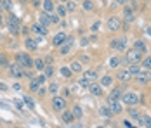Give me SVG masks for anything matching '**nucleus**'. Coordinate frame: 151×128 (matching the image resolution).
<instances>
[{"mask_svg":"<svg viewBox=\"0 0 151 128\" xmlns=\"http://www.w3.org/2000/svg\"><path fill=\"white\" fill-rule=\"evenodd\" d=\"M71 113H73V116H75V119H80V118L83 116V111H82V107H80L78 104L73 106V111H71Z\"/></svg>","mask_w":151,"mask_h":128,"instance_id":"nucleus-28","label":"nucleus"},{"mask_svg":"<svg viewBox=\"0 0 151 128\" xmlns=\"http://www.w3.org/2000/svg\"><path fill=\"white\" fill-rule=\"evenodd\" d=\"M108 107L111 109V113L113 114H120L123 111V107H122V100L120 99H113V97H108Z\"/></svg>","mask_w":151,"mask_h":128,"instance_id":"nucleus-5","label":"nucleus"},{"mask_svg":"<svg viewBox=\"0 0 151 128\" xmlns=\"http://www.w3.org/2000/svg\"><path fill=\"white\" fill-rule=\"evenodd\" d=\"M59 73H61V76H64V78H70V76L73 74V71H71L70 68H66V66H63L59 69Z\"/></svg>","mask_w":151,"mask_h":128,"instance_id":"nucleus-33","label":"nucleus"},{"mask_svg":"<svg viewBox=\"0 0 151 128\" xmlns=\"http://www.w3.org/2000/svg\"><path fill=\"white\" fill-rule=\"evenodd\" d=\"M61 2H68V0H61Z\"/></svg>","mask_w":151,"mask_h":128,"instance_id":"nucleus-56","label":"nucleus"},{"mask_svg":"<svg viewBox=\"0 0 151 128\" xmlns=\"http://www.w3.org/2000/svg\"><path fill=\"white\" fill-rule=\"evenodd\" d=\"M129 113H130V116H132V118H136V119H137V118H139V116H141V114L137 113L136 109H130V111H129Z\"/></svg>","mask_w":151,"mask_h":128,"instance_id":"nucleus-47","label":"nucleus"},{"mask_svg":"<svg viewBox=\"0 0 151 128\" xmlns=\"http://www.w3.org/2000/svg\"><path fill=\"white\" fill-rule=\"evenodd\" d=\"M37 94H38L40 97H44V95H45V94H47V90H45V88H44V87H40V88L37 90Z\"/></svg>","mask_w":151,"mask_h":128,"instance_id":"nucleus-46","label":"nucleus"},{"mask_svg":"<svg viewBox=\"0 0 151 128\" xmlns=\"http://www.w3.org/2000/svg\"><path fill=\"white\" fill-rule=\"evenodd\" d=\"M89 85H91V82H89V80H85L83 76L78 80V87H80V88H89Z\"/></svg>","mask_w":151,"mask_h":128,"instance_id":"nucleus-38","label":"nucleus"},{"mask_svg":"<svg viewBox=\"0 0 151 128\" xmlns=\"http://www.w3.org/2000/svg\"><path fill=\"white\" fill-rule=\"evenodd\" d=\"M134 49H137V50L142 52V54L148 50V49H146V43L142 42V40H136V42H134Z\"/></svg>","mask_w":151,"mask_h":128,"instance_id":"nucleus-25","label":"nucleus"},{"mask_svg":"<svg viewBox=\"0 0 151 128\" xmlns=\"http://www.w3.org/2000/svg\"><path fill=\"white\" fill-rule=\"evenodd\" d=\"M99 114H101V116H104V118H111V116H113L111 109H109L108 106H101V107H99Z\"/></svg>","mask_w":151,"mask_h":128,"instance_id":"nucleus-24","label":"nucleus"},{"mask_svg":"<svg viewBox=\"0 0 151 128\" xmlns=\"http://www.w3.org/2000/svg\"><path fill=\"white\" fill-rule=\"evenodd\" d=\"M58 90H59V85H58L56 82H52V83L49 85V94H54V95H56V94H58Z\"/></svg>","mask_w":151,"mask_h":128,"instance_id":"nucleus-39","label":"nucleus"},{"mask_svg":"<svg viewBox=\"0 0 151 128\" xmlns=\"http://www.w3.org/2000/svg\"><path fill=\"white\" fill-rule=\"evenodd\" d=\"M49 17H50V23H54V24H58L59 23V14H49Z\"/></svg>","mask_w":151,"mask_h":128,"instance_id":"nucleus-43","label":"nucleus"},{"mask_svg":"<svg viewBox=\"0 0 151 128\" xmlns=\"http://www.w3.org/2000/svg\"><path fill=\"white\" fill-rule=\"evenodd\" d=\"M9 73H11V76H14V78H23L24 76V71H23V66L16 61L14 64H9Z\"/></svg>","mask_w":151,"mask_h":128,"instance_id":"nucleus-9","label":"nucleus"},{"mask_svg":"<svg viewBox=\"0 0 151 128\" xmlns=\"http://www.w3.org/2000/svg\"><path fill=\"white\" fill-rule=\"evenodd\" d=\"M120 100H122V104H125V106H136L139 102V95L136 92H123Z\"/></svg>","mask_w":151,"mask_h":128,"instance_id":"nucleus-2","label":"nucleus"},{"mask_svg":"<svg viewBox=\"0 0 151 128\" xmlns=\"http://www.w3.org/2000/svg\"><path fill=\"white\" fill-rule=\"evenodd\" d=\"M89 42H91V40H87V38H82V47H83V45H89Z\"/></svg>","mask_w":151,"mask_h":128,"instance_id":"nucleus-49","label":"nucleus"},{"mask_svg":"<svg viewBox=\"0 0 151 128\" xmlns=\"http://www.w3.org/2000/svg\"><path fill=\"white\" fill-rule=\"evenodd\" d=\"M115 2H116V4H125L127 0H115Z\"/></svg>","mask_w":151,"mask_h":128,"instance_id":"nucleus-53","label":"nucleus"},{"mask_svg":"<svg viewBox=\"0 0 151 128\" xmlns=\"http://www.w3.org/2000/svg\"><path fill=\"white\" fill-rule=\"evenodd\" d=\"M0 64H2V68H9V61H7V57L2 56V54H0Z\"/></svg>","mask_w":151,"mask_h":128,"instance_id":"nucleus-41","label":"nucleus"},{"mask_svg":"<svg viewBox=\"0 0 151 128\" xmlns=\"http://www.w3.org/2000/svg\"><path fill=\"white\" fill-rule=\"evenodd\" d=\"M125 61L129 62V64H139L141 61H142V52H139L137 49H130V50H127V54H125Z\"/></svg>","mask_w":151,"mask_h":128,"instance_id":"nucleus-1","label":"nucleus"},{"mask_svg":"<svg viewBox=\"0 0 151 128\" xmlns=\"http://www.w3.org/2000/svg\"><path fill=\"white\" fill-rule=\"evenodd\" d=\"M2 11H4V9H2V5H0V14H2Z\"/></svg>","mask_w":151,"mask_h":128,"instance_id":"nucleus-55","label":"nucleus"},{"mask_svg":"<svg viewBox=\"0 0 151 128\" xmlns=\"http://www.w3.org/2000/svg\"><path fill=\"white\" fill-rule=\"evenodd\" d=\"M14 106L17 107V109H21V111L24 109V107H23V102H21V100H16V102H14Z\"/></svg>","mask_w":151,"mask_h":128,"instance_id":"nucleus-48","label":"nucleus"},{"mask_svg":"<svg viewBox=\"0 0 151 128\" xmlns=\"http://www.w3.org/2000/svg\"><path fill=\"white\" fill-rule=\"evenodd\" d=\"M89 92H91L94 97H101L103 95V87H101V83H94L92 82L91 85H89Z\"/></svg>","mask_w":151,"mask_h":128,"instance_id":"nucleus-13","label":"nucleus"},{"mask_svg":"<svg viewBox=\"0 0 151 128\" xmlns=\"http://www.w3.org/2000/svg\"><path fill=\"white\" fill-rule=\"evenodd\" d=\"M0 90H7V87L4 85V83H0Z\"/></svg>","mask_w":151,"mask_h":128,"instance_id":"nucleus-51","label":"nucleus"},{"mask_svg":"<svg viewBox=\"0 0 151 128\" xmlns=\"http://www.w3.org/2000/svg\"><path fill=\"white\" fill-rule=\"evenodd\" d=\"M122 62V59L120 57H111L109 61H108V66L109 68H118V64Z\"/></svg>","mask_w":151,"mask_h":128,"instance_id":"nucleus-30","label":"nucleus"},{"mask_svg":"<svg viewBox=\"0 0 151 128\" xmlns=\"http://www.w3.org/2000/svg\"><path fill=\"white\" fill-rule=\"evenodd\" d=\"M16 61L23 66V68H33V61H31V57L28 56V54H24V52H19L17 56H16Z\"/></svg>","mask_w":151,"mask_h":128,"instance_id":"nucleus-7","label":"nucleus"},{"mask_svg":"<svg viewBox=\"0 0 151 128\" xmlns=\"http://www.w3.org/2000/svg\"><path fill=\"white\" fill-rule=\"evenodd\" d=\"M70 66H71L70 69H71V71H73V73H82V64H80L78 61H75V62H71Z\"/></svg>","mask_w":151,"mask_h":128,"instance_id":"nucleus-34","label":"nucleus"},{"mask_svg":"<svg viewBox=\"0 0 151 128\" xmlns=\"http://www.w3.org/2000/svg\"><path fill=\"white\" fill-rule=\"evenodd\" d=\"M148 35H151V28H148Z\"/></svg>","mask_w":151,"mask_h":128,"instance_id":"nucleus-54","label":"nucleus"},{"mask_svg":"<svg viewBox=\"0 0 151 128\" xmlns=\"http://www.w3.org/2000/svg\"><path fill=\"white\" fill-rule=\"evenodd\" d=\"M137 123H139V127L151 128V118L150 116H139V118H137Z\"/></svg>","mask_w":151,"mask_h":128,"instance_id":"nucleus-21","label":"nucleus"},{"mask_svg":"<svg viewBox=\"0 0 151 128\" xmlns=\"http://www.w3.org/2000/svg\"><path fill=\"white\" fill-rule=\"evenodd\" d=\"M52 73H54L52 66H45V76H52Z\"/></svg>","mask_w":151,"mask_h":128,"instance_id":"nucleus-45","label":"nucleus"},{"mask_svg":"<svg viewBox=\"0 0 151 128\" xmlns=\"http://www.w3.org/2000/svg\"><path fill=\"white\" fill-rule=\"evenodd\" d=\"M33 68L38 69V71L45 69V62H44V59H35V61H33Z\"/></svg>","mask_w":151,"mask_h":128,"instance_id":"nucleus-26","label":"nucleus"},{"mask_svg":"<svg viewBox=\"0 0 151 128\" xmlns=\"http://www.w3.org/2000/svg\"><path fill=\"white\" fill-rule=\"evenodd\" d=\"M83 11H87V12L94 11V2L92 0H83Z\"/></svg>","mask_w":151,"mask_h":128,"instance_id":"nucleus-35","label":"nucleus"},{"mask_svg":"<svg viewBox=\"0 0 151 128\" xmlns=\"http://www.w3.org/2000/svg\"><path fill=\"white\" fill-rule=\"evenodd\" d=\"M0 5L4 11H11L12 9V0H0Z\"/></svg>","mask_w":151,"mask_h":128,"instance_id":"nucleus-31","label":"nucleus"},{"mask_svg":"<svg viewBox=\"0 0 151 128\" xmlns=\"http://www.w3.org/2000/svg\"><path fill=\"white\" fill-rule=\"evenodd\" d=\"M31 29H33L35 33H38L40 36H45L47 33H49V31H47V26H44V24H33Z\"/></svg>","mask_w":151,"mask_h":128,"instance_id":"nucleus-19","label":"nucleus"},{"mask_svg":"<svg viewBox=\"0 0 151 128\" xmlns=\"http://www.w3.org/2000/svg\"><path fill=\"white\" fill-rule=\"evenodd\" d=\"M122 94H123V88H120V87H116V88H113L111 92H109V95L108 97H113V99H120Z\"/></svg>","mask_w":151,"mask_h":128,"instance_id":"nucleus-23","label":"nucleus"},{"mask_svg":"<svg viewBox=\"0 0 151 128\" xmlns=\"http://www.w3.org/2000/svg\"><path fill=\"white\" fill-rule=\"evenodd\" d=\"M106 26H108V29L111 31V33H116V31H120L122 29V21L116 17V16H109L108 17V21H106Z\"/></svg>","mask_w":151,"mask_h":128,"instance_id":"nucleus-4","label":"nucleus"},{"mask_svg":"<svg viewBox=\"0 0 151 128\" xmlns=\"http://www.w3.org/2000/svg\"><path fill=\"white\" fill-rule=\"evenodd\" d=\"M7 26H9V31H11L12 35H17V33L21 31V23H19V19H17L14 14L7 16Z\"/></svg>","mask_w":151,"mask_h":128,"instance_id":"nucleus-3","label":"nucleus"},{"mask_svg":"<svg viewBox=\"0 0 151 128\" xmlns=\"http://www.w3.org/2000/svg\"><path fill=\"white\" fill-rule=\"evenodd\" d=\"M64 107H66V100H64V97L54 95V97H52V109H54V111H64Z\"/></svg>","mask_w":151,"mask_h":128,"instance_id":"nucleus-11","label":"nucleus"},{"mask_svg":"<svg viewBox=\"0 0 151 128\" xmlns=\"http://www.w3.org/2000/svg\"><path fill=\"white\" fill-rule=\"evenodd\" d=\"M130 78H132V74L127 71V69H120V71L116 73V80H120L122 83H127V82H130Z\"/></svg>","mask_w":151,"mask_h":128,"instance_id":"nucleus-15","label":"nucleus"},{"mask_svg":"<svg viewBox=\"0 0 151 128\" xmlns=\"http://www.w3.org/2000/svg\"><path fill=\"white\" fill-rule=\"evenodd\" d=\"M127 71L130 73V74H132V76H136L137 73L141 71V68H139V66H137V64H132V66H129V68H127Z\"/></svg>","mask_w":151,"mask_h":128,"instance_id":"nucleus-37","label":"nucleus"},{"mask_svg":"<svg viewBox=\"0 0 151 128\" xmlns=\"http://www.w3.org/2000/svg\"><path fill=\"white\" fill-rule=\"evenodd\" d=\"M40 24H44V26H49V24H50L49 12H45V11H42V12H40Z\"/></svg>","mask_w":151,"mask_h":128,"instance_id":"nucleus-22","label":"nucleus"},{"mask_svg":"<svg viewBox=\"0 0 151 128\" xmlns=\"http://www.w3.org/2000/svg\"><path fill=\"white\" fill-rule=\"evenodd\" d=\"M66 7H63V5H58V14H59V17H64L66 16Z\"/></svg>","mask_w":151,"mask_h":128,"instance_id":"nucleus-42","label":"nucleus"},{"mask_svg":"<svg viewBox=\"0 0 151 128\" xmlns=\"http://www.w3.org/2000/svg\"><path fill=\"white\" fill-rule=\"evenodd\" d=\"M66 36H68V35H66V33H63V31H61V33H56V35H54V38H52L54 47H59L61 43L66 40Z\"/></svg>","mask_w":151,"mask_h":128,"instance_id":"nucleus-17","label":"nucleus"},{"mask_svg":"<svg viewBox=\"0 0 151 128\" xmlns=\"http://www.w3.org/2000/svg\"><path fill=\"white\" fill-rule=\"evenodd\" d=\"M71 45H73V36H66V40L61 43V56H66V54H70V50H71Z\"/></svg>","mask_w":151,"mask_h":128,"instance_id":"nucleus-12","label":"nucleus"},{"mask_svg":"<svg viewBox=\"0 0 151 128\" xmlns=\"http://www.w3.org/2000/svg\"><path fill=\"white\" fill-rule=\"evenodd\" d=\"M99 28H101V21H96V23H94V24L91 26V29H92V31H97Z\"/></svg>","mask_w":151,"mask_h":128,"instance_id":"nucleus-44","label":"nucleus"},{"mask_svg":"<svg viewBox=\"0 0 151 128\" xmlns=\"http://www.w3.org/2000/svg\"><path fill=\"white\" fill-rule=\"evenodd\" d=\"M83 78H85V80H89V82H96V80H97V71H96V69H87V71L83 73Z\"/></svg>","mask_w":151,"mask_h":128,"instance_id":"nucleus-20","label":"nucleus"},{"mask_svg":"<svg viewBox=\"0 0 151 128\" xmlns=\"http://www.w3.org/2000/svg\"><path fill=\"white\" fill-rule=\"evenodd\" d=\"M136 82L139 83V85H148L151 82V71H148V69H141V71L136 74Z\"/></svg>","mask_w":151,"mask_h":128,"instance_id":"nucleus-8","label":"nucleus"},{"mask_svg":"<svg viewBox=\"0 0 151 128\" xmlns=\"http://www.w3.org/2000/svg\"><path fill=\"white\" fill-rule=\"evenodd\" d=\"M61 119H63L66 125H70V123H73V121H75V116H73V113H71V111H63V114H61Z\"/></svg>","mask_w":151,"mask_h":128,"instance_id":"nucleus-18","label":"nucleus"},{"mask_svg":"<svg viewBox=\"0 0 151 128\" xmlns=\"http://www.w3.org/2000/svg\"><path fill=\"white\" fill-rule=\"evenodd\" d=\"M24 47L28 49V50H31V52H35L37 49H38V42L35 40V38H24Z\"/></svg>","mask_w":151,"mask_h":128,"instance_id":"nucleus-16","label":"nucleus"},{"mask_svg":"<svg viewBox=\"0 0 151 128\" xmlns=\"http://www.w3.org/2000/svg\"><path fill=\"white\" fill-rule=\"evenodd\" d=\"M111 83H113V78L109 74H106V76L101 78V87H111Z\"/></svg>","mask_w":151,"mask_h":128,"instance_id":"nucleus-29","label":"nucleus"},{"mask_svg":"<svg viewBox=\"0 0 151 128\" xmlns=\"http://www.w3.org/2000/svg\"><path fill=\"white\" fill-rule=\"evenodd\" d=\"M45 80H47L45 74H38V76H35V78L31 80V83H30V90H31V92H37L40 87L45 83Z\"/></svg>","mask_w":151,"mask_h":128,"instance_id":"nucleus-10","label":"nucleus"},{"mask_svg":"<svg viewBox=\"0 0 151 128\" xmlns=\"http://www.w3.org/2000/svg\"><path fill=\"white\" fill-rule=\"evenodd\" d=\"M123 19H125V23H123L125 26L130 24V23H134L136 17H134V11H132L130 7H125V11H123Z\"/></svg>","mask_w":151,"mask_h":128,"instance_id":"nucleus-14","label":"nucleus"},{"mask_svg":"<svg viewBox=\"0 0 151 128\" xmlns=\"http://www.w3.org/2000/svg\"><path fill=\"white\" fill-rule=\"evenodd\" d=\"M31 4H33L35 7H40V0H31Z\"/></svg>","mask_w":151,"mask_h":128,"instance_id":"nucleus-50","label":"nucleus"},{"mask_svg":"<svg viewBox=\"0 0 151 128\" xmlns=\"http://www.w3.org/2000/svg\"><path fill=\"white\" fill-rule=\"evenodd\" d=\"M127 38L125 36H120V38H115V40H111L109 43V47L111 49H115V50H118V52H123L125 49H127Z\"/></svg>","mask_w":151,"mask_h":128,"instance_id":"nucleus-6","label":"nucleus"},{"mask_svg":"<svg viewBox=\"0 0 151 128\" xmlns=\"http://www.w3.org/2000/svg\"><path fill=\"white\" fill-rule=\"evenodd\" d=\"M75 9H76V4H75V0H71V2L68 0V2H66V11H70V12H73Z\"/></svg>","mask_w":151,"mask_h":128,"instance_id":"nucleus-40","label":"nucleus"},{"mask_svg":"<svg viewBox=\"0 0 151 128\" xmlns=\"http://www.w3.org/2000/svg\"><path fill=\"white\" fill-rule=\"evenodd\" d=\"M142 68L148 69V71H151V56H148V57L142 59Z\"/></svg>","mask_w":151,"mask_h":128,"instance_id":"nucleus-36","label":"nucleus"},{"mask_svg":"<svg viewBox=\"0 0 151 128\" xmlns=\"http://www.w3.org/2000/svg\"><path fill=\"white\" fill-rule=\"evenodd\" d=\"M42 4H44V11H45V12H49V14L54 12V4H52V0H44Z\"/></svg>","mask_w":151,"mask_h":128,"instance_id":"nucleus-27","label":"nucleus"},{"mask_svg":"<svg viewBox=\"0 0 151 128\" xmlns=\"http://www.w3.org/2000/svg\"><path fill=\"white\" fill-rule=\"evenodd\" d=\"M4 26V19H2V14H0V28Z\"/></svg>","mask_w":151,"mask_h":128,"instance_id":"nucleus-52","label":"nucleus"},{"mask_svg":"<svg viewBox=\"0 0 151 128\" xmlns=\"http://www.w3.org/2000/svg\"><path fill=\"white\" fill-rule=\"evenodd\" d=\"M23 102H24V104L28 106V109H31V111L35 109V102H33V99H31V97H28V95H24V97H23Z\"/></svg>","mask_w":151,"mask_h":128,"instance_id":"nucleus-32","label":"nucleus"}]
</instances>
